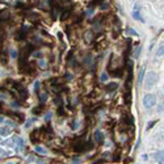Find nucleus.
Returning <instances> with one entry per match:
<instances>
[{"instance_id":"nucleus-1","label":"nucleus","mask_w":164,"mask_h":164,"mask_svg":"<svg viewBox=\"0 0 164 164\" xmlns=\"http://www.w3.org/2000/svg\"><path fill=\"white\" fill-rule=\"evenodd\" d=\"M92 148V142L91 141H85L84 138H76L75 139V143H74V151H76V152H84L87 150H91Z\"/></svg>"},{"instance_id":"nucleus-2","label":"nucleus","mask_w":164,"mask_h":164,"mask_svg":"<svg viewBox=\"0 0 164 164\" xmlns=\"http://www.w3.org/2000/svg\"><path fill=\"white\" fill-rule=\"evenodd\" d=\"M13 88L18 92V94H20V97L22 99V100H27L28 99V96H29V92H28V89H27V87H25L24 84H21V83H18V81H13Z\"/></svg>"},{"instance_id":"nucleus-3","label":"nucleus","mask_w":164,"mask_h":164,"mask_svg":"<svg viewBox=\"0 0 164 164\" xmlns=\"http://www.w3.org/2000/svg\"><path fill=\"white\" fill-rule=\"evenodd\" d=\"M143 104H144V108H146V109H151L156 104V96L152 94V93L146 94L144 99H143Z\"/></svg>"},{"instance_id":"nucleus-4","label":"nucleus","mask_w":164,"mask_h":164,"mask_svg":"<svg viewBox=\"0 0 164 164\" xmlns=\"http://www.w3.org/2000/svg\"><path fill=\"white\" fill-rule=\"evenodd\" d=\"M157 80H159V76H157L156 72H150L146 78V88H151L152 85H155L157 83Z\"/></svg>"},{"instance_id":"nucleus-5","label":"nucleus","mask_w":164,"mask_h":164,"mask_svg":"<svg viewBox=\"0 0 164 164\" xmlns=\"http://www.w3.org/2000/svg\"><path fill=\"white\" fill-rule=\"evenodd\" d=\"M12 142H13L15 144H16V151L17 152H20V151H22L24 150V146H25V143H24V141L22 139H20L18 137H13L12 138Z\"/></svg>"},{"instance_id":"nucleus-6","label":"nucleus","mask_w":164,"mask_h":164,"mask_svg":"<svg viewBox=\"0 0 164 164\" xmlns=\"http://www.w3.org/2000/svg\"><path fill=\"white\" fill-rule=\"evenodd\" d=\"M27 34H28V28H21L20 30H17L16 31V34H15V38L17 40V41H22V40H25V37H27Z\"/></svg>"},{"instance_id":"nucleus-7","label":"nucleus","mask_w":164,"mask_h":164,"mask_svg":"<svg viewBox=\"0 0 164 164\" xmlns=\"http://www.w3.org/2000/svg\"><path fill=\"white\" fill-rule=\"evenodd\" d=\"M93 139H94V142H96L97 144H103L104 143V134L100 130H96L93 133Z\"/></svg>"},{"instance_id":"nucleus-8","label":"nucleus","mask_w":164,"mask_h":164,"mask_svg":"<svg viewBox=\"0 0 164 164\" xmlns=\"http://www.w3.org/2000/svg\"><path fill=\"white\" fill-rule=\"evenodd\" d=\"M31 51H33V46L29 43V45H27V47L22 49V58L21 59H27L28 56L31 54Z\"/></svg>"},{"instance_id":"nucleus-9","label":"nucleus","mask_w":164,"mask_h":164,"mask_svg":"<svg viewBox=\"0 0 164 164\" xmlns=\"http://www.w3.org/2000/svg\"><path fill=\"white\" fill-rule=\"evenodd\" d=\"M8 114L12 117V118H16L18 122H22L24 121V114H21V113H17V112H8Z\"/></svg>"},{"instance_id":"nucleus-10","label":"nucleus","mask_w":164,"mask_h":164,"mask_svg":"<svg viewBox=\"0 0 164 164\" xmlns=\"http://www.w3.org/2000/svg\"><path fill=\"white\" fill-rule=\"evenodd\" d=\"M84 40H85V42L88 43V42H92L93 40H94V33H93V30H88L87 33L84 34Z\"/></svg>"},{"instance_id":"nucleus-11","label":"nucleus","mask_w":164,"mask_h":164,"mask_svg":"<svg viewBox=\"0 0 164 164\" xmlns=\"http://www.w3.org/2000/svg\"><path fill=\"white\" fill-rule=\"evenodd\" d=\"M40 131H41V130H34L33 133L30 134V141L33 142V143H37V142L40 141V138H38V137H40Z\"/></svg>"},{"instance_id":"nucleus-12","label":"nucleus","mask_w":164,"mask_h":164,"mask_svg":"<svg viewBox=\"0 0 164 164\" xmlns=\"http://www.w3.org/2000/svg\"><path fill=\"white\" fill-rule=\"evenodd\" d=\"M62 12H63V13H62V16H60V20H62V21H65L66 18L70 17V15H71V8H68V9H63Z\"/></svg>"},{"instance_id":"nucleus-13","label":"nucleus","mask_w":164,"mask_h":164,"mask_svg":"<svg viewBox=\"0 0 164 164\" xmlns=\"http://www.w3.org/2000/svg\"><path fill=\"white\" fill-rule=\"evenodd\" d=\"M47 92H40L38 93V99H40V101H41V104H43V103H46L47 101Z\"/></svg>"},{"instance_id":"nucleus-14","label":"nucleus","mask_w":164,"mask_h":164,"mask_svg":"<svg viewBox=\"0 0 164 164\" xmlns=\"http://www.w3.org/2000/svg\"><path fill=\"white\" fill-rule=\"evenodd\" d=\"M28 18L31 21V22H34V24H38L40 22V16L38 15H36V13H31L28 16Z\"/></svg>"},{"instance_id":"nucleus-15","label":"nucleus","mask_w":164,"mask_h":164,"mask_svg":"<svg viewBox=\"0 0 164 164\" xmlns=\"http://www.w3.org/2000/svg\"><path fill=\"white\" fill-rule=\"evenodd\" d=\"M144 71H146V67H142V68H141L139 75H138V83H139V85L142 84V81H143V78H144Z\"/></svg>"},{"instance_id":"nucleus-16","label":"nucleus","mask_w":164,"mask_h":164,"mask_svg":"<svg viewBox=\"0 0 164 164\" xmlns=\"http://www.w3.org/2000/svg\"><path fill=\"white\" fill-rule=\"evenodd\" d=\"M11 134V129L8 128H0V135L2 137H8Z\"/></svg>"},{"instance_id":"nucleus-17","label":"nucleus","mask_w":164,"mask_h":164,"mask_svg":"<svg viewBox=\"0 0 164 164\" xmlns=\"http://www.w3.org/2000/svg\"><path fill=\"white\" fill-rule=\"evenodd\" d=\"M45 109V105L43 104H41L40 106H37V108H34L33 109V114H36V116H38V114H41V112Z\"/></svg>"},{"instance_id":"nucleus-18","label":"nucleus","mask_w":164,"mask_h":164,"mask_svg":"<svg viewBox=\"0 0 164 164\" xmlns=\"http://www.w3.org/2000/svg\"><path fill=\"white\" fill-rule=\"evenodd\" d=\"M117 87H118V84H117V83H109L108 85H106V91H108V92L116 91V89H117Z\"/></svg>"},{"instance_id":"nucleus-19","label":"nucleus","mask_w":164,"mask_h":164,"mask_svg":"<svg viewBox=\"0 0 164 164\" xmlns=\"http://www.w3.org/2000/svg\"><path fill=\"white\" fill-rule=\"evenodd\" d=\"M34 151H36V152H38V154H42V155H46V154H47V151H46L45 148L40 147V146H36V147H34Z\"/></svg>"},{"instance_id":"nucleus-20","label":"nucleus","mask_w":164,"mask_h":164,"mask_svg":"<svg viewBox=\"0 0 164 164\" xmlns=\"http://www.w3.org/2000/svg\"><path fill=\"white\" fill-rule=\"evenodd\" d=\"M56 114L60 116V117H63V116L66 114L65 109H63V105H59V106H58V109H56Z\"/></svg>"},{"instance_id":"nucleus-21","label":"nucleus","mask_w":164,"mask_h":164,"mask_svg":"<svg viewBox=\"0 0 164 164\" xmlns=\"http://www.w3.org/2000/svg\"><path fill=\"white\" fill-rule=\"evenodd\" d=\"M29 162H36V163H38V164L43 163V160H41V159H34V156H30L29 157Z\"/></svg>"},{"instance_id":"nucleus-22","label":"nucleus","mask_w":164,"mask_h":164,"mask_svg":"<svg viewBox=\"0 0 164 164\" xmlns=\"http://www.w3.org/2000/svg\"><path fill=\"white\" fill-rule=\"evenodd\" d=\"M100 80H101V81H106V80H108V74H101V76H100Z\"/></svg>"},{"instance_id":"nucleus-23","label":"nucleus","mask_w":164,"mask_h":164,"mask_svg":"<svg viewBox=\"0 0 164 164\" xmlns=\"http://www.w3.org/2000/svg\"><path fill=\"white\" fill-rule=\"evenodd\" d=\"M163 51H164V49H163V45L159 47V50H157V56H162L163 55Z\"/></svg>"},{"instance_id":"nucleus-24","label":"nucleus","mask_w":164,"mask_h":164,"mask_svg":"<svg viewBox=\"0 0 164 164\" xmlns=\"http://www.w3.org/2000/svg\"><path fill=\"white\" fill-rule=\"evenodd\" d=\"M133 17H134V18H139V20H141V21L143 20V18L141 17V15H139V13H138V12H134V13H133Z\"/></svg>"},{"instance_id":"nucleus-25","label":"nucleus","mask_w":164,"mask_h":164,"mask_svg":"<svg viewBox=\"0 0 164 164\" xmlns=\"http://www.w3.org/2000/svg\"><path fill=\"white\" fill-rule=\"evenodd\" d=\"M11 56H12V58H17L18 54H17L16 50H12V51H11Z\"/></svg>"},{"instance_id":"nucleus-26","label":"nucleus","mask_w":164,"mask_h":164,"mask_svg":"<svg viewBox=\"0 0 164 164\" xmlns=\"http://www.w3.org/2000/svg\"><path fill=\"white\" fill-rule=\"evenodd\" d=\"M46 66H47V63H46L45 60H40V67H41V68H45Z\"/></svg>"},{"instance_id":"nucleus-27","label":"nucleus","mask_w":164,"mask_h":164,"mask_svg":"<svg viewBox=\"0 0 164 164\" xmlns=\"http://www.w3.org/2000/svg\"><path fill=\"white\" fill-rule=\"evenodd\" d=\"M155 123H156V121H151V122H148V125H147V130H150Z\"/></svg>"},{"instance_id":"nucleus-28","label":"nucleus","mask_w":164,"mask_h":164,"mask_svg":"<svg viewBox=\"0 0 164 164\" xmlns=\"http://www.w3.org/2000/svg\"><path fill=\"white\" fill-rule=\"evenodd\" d=\"M141 46H138L137 49H135V53H134V56H138V55H139V51H141Z\"/></svg>"},{"instance_id":"nucleus-29","label":"nucleus","mask_w":164,"mask_h":164,"mask_svg":"<svg viewBox=\"0 0 164 164\" xmlns=\"http://www.w3.org/2000/svg\"><path fill=\"white\" fill-rule=\"evenodd\" d=\"M34 91L36 92L40 91V83H38V81H36V84H34Z\"/></svg>"},{"instance_id":"nucleus-30","label":"nucleus","mask_w":164,"mask_h":164,"mask_svg":"<svg viewBox=\"0 0 164 164\" xmlns=\"http://www.w3.org/2000/svg\"><path fill=\"white\" fill-rule=\"evenodd\" d=\"M12 106H13V108H18V106H20V104H18L17 101H13V103H12Z\"/></svg>"},{"instance_id":"nucleus-31","label":"nucleus","mask_w":164,"mask_h":164,"mask_svg":"<svg viewBox=\"0 0 164 164\" xmlns=\"http://www.w3.org/2000/svg\"><path fill=\"white\" fill-rule=\"evenodd\" d=\"M128 31H130L131 34H134V36H137V33H135V30H134V29H129Z\"/></svg>"},{"instance_id":"nucleus-32","label":"nucleus","mask_w":164,"mask_h":164,"mask_svg":"<svg viewBox=\"0 0 164 164\" xmlns=\"http://www.w3.org/2000/svg\"><path fill=\"white\" fill-rule=\"evenodd\" d=\"M50 118H51V113H47V116H46V119H47V121H50Z\"/></svg>"},{"instance_id":"nucleus-33","label":"nucleus","mask_w":164,"mask_h":164,"mask_svg":"<svg viewBox=\"0 0 164 164\" xmlns=\"http://www.w3.org/2000/svg\"><path fill=\"white\" fill-rule=\"evenodd\" d=\"M104 163V160H97V162H94L93 164H103Z\"/></svg>"},{"instance_id":"nucleus-34","label":"nucleus","mask_w":164,"mask_h":164,"mask_svg":"<svg viewBox=\"0 0 164 164\" xmlns=\"http://www.w3.org/2000/svg\"><path fill=\"white\" fill-rule=\"evenodd\" d=\"M72 129H76V122H72Z\"/></svg>"},{"instance_id":"nucleus-35","label":"nucleus","mask_w":164,"mask_h":164,"mask_svg":"<svg viewBox=\"0 0 164 164\" xmlns=\"http://www.w3.org/2000/svg\"><path fill=\"white\" fill-rule=\"evenodd\" d=\"M3 121H4V118H3V117H0V122H3Z\"/></svg>"},{"instance_id":"nucleus-36","label":"nucleus","mask_w":164,"mask_h":164,"mask_svg":"<svg viewBox=\"0 0 164 164\" xmlns=\"http://www.w3.org/2000/svg\"><path fill=\"white\" fill-rule=\"evenodd\" d=\"M0 143H2V138H0Z\"/></svg>"},{"instance_id":"nucleus-37","label":"nucleus","mask_w":164,"mask_h":164,"mask_svg":"<svg viewBox=\"0 0 164 164\" xmlns=\"http://www.w3.org/2000/svg\"><path fill=\"white\" fill-rule=\"evenodd\" d=\"M0 2H4V0H0Z\"/></svg>"},{"instance_id":"nucleus-38","label":"nucleus","mask_w":164,"mask_h":164,"mask_svg":"<svg viewBox=\"0 0 164 164\" xmlns=\"http://www.w3.org/2000/svg\"><path fill=\"white\" fill-rule=\"evenodd\" d=\"M9 164H11V163H9Z\"/></svg>"}]
</instances>
